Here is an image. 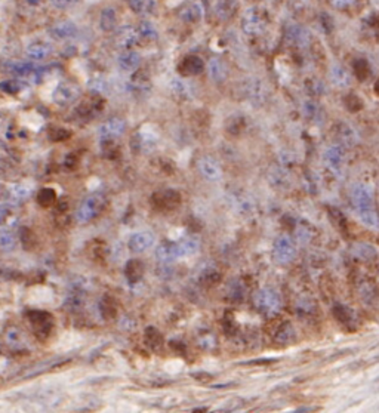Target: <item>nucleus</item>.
Segmentation results:
<instances>
[{
	"mask_svg": "<svg viewBox=\"0 0 379 413\" xmlns=\"http://www.w3.org/2000/svg\"><path fill=\"white\" fill-rule=\"evenodd\" d=\"M203 15H205V9L200 1H193L190 4H187L179 13L181 19L185 22H190V24L199 22L203 18Z\"/></svg>",
	"mask_w": 379,
	"mask_h": 413,
	"instance_id": "nucleus-19",
	"label": "nucleus"
},
{
	"mask_svg": "<svg viewBox=\"0 0 379 413\" xmlns=\"http://www.w3.org/2000/svg\"><path fill=\"white\" fill-rule=\"evenodd\" d=\"M30 6H37L40 3V0H25Z\"/></svg>",
	"mask_w": 379,
	"mask_h": 413,
	"instance_id": "nucleus-41",
	"label": "nucleus"
},
{
	"mask_svg": "<svg viewBox=\"0 0 379 413\" xmlns=\"http://www.w3.org/2000/svg\"><path fill=\"white\" fill-rule=\"evenodd\" d=\"M286 40L294 46H305L308 43V33L296 24H291L286 28Z\"/></svg>",
	"mask_w": 379,
	"mask_h": 413,
	"instance_id": "nucleus-17",
	"label": "nucleus"
},
{
	"mask_svg": "<svg viewBox=\"0 0 379 413\" xmlns=\"http://www.w3.org/2000/svg\"><path fill=\"white\" fill-rule=\"evenodd\" d=\"M353 253L357 256V258H360V259H363V261H372V259H375L377 258V249L375 248H372L371 245H366V243H359V245H356L354 248H353Z\"/></svg>",
	"mask_w": 379,
	"mask_h": 413,
	"instance_id": "nucleus-28",
	"label": "nucleus"
},
{
	"mask_svg": "<svg viewBox=\"0 0 379 413\" xmlns=\"http://www.w3.org/2000/svg\"><path fill=\"white\" fill-rule=\"evenodd\" d=\"M359 215H360V221H362L368 228L379 230V215L377 213V210H375L374 207L359 210Z\"/></svg>",
	"mask_w": 379,
	"mask_h": 413,
	"instance_id": "nucleus-27",
	"label": "nucleus"
},
{
	"mask_svg": "<svg viewBox=\"0 0 379 413\" xmlns=\"http://www.w3.org/2000/svg\"><path fill=\"white\" fill-rule=\"evenodd\" d=\"M101 205V197L99 196H90L87 197L83 205L80 206L79 212H77V219L80 222H87L96 212H98V207Z\"/></svg>",
	"mask_w": 379,
	"mask_h": 413,
	"instance_id": "nucleus-16",
	"label": "nucleus"
},
{
	"mask_svg": "<svg viewBox=\"0 0 379 413\" xmlns=\"http://www.w3.org/2000/svg\"><path fill=\"white\" fill-rule=\"evenodd\" d=\"M10 71H13L15 74L21 76V77H31L36 71V65H33L31 62H24V61H13V62H9V67H7Z\"/></svg>",
	"mask_w": 379,
	"mask_h": 413,
	"instance_id": "nucleus-26",
	"label": "nucleus"
},
{
	"mask_svg": "<svg viewBox=\"0 0 379 413\" xmlns=\"http://www.w3.org/2000/svg\"><path fill=\"white\" fill-rule=\"evenodd\" d=\"M117 64L123 71L132 73V71L138 70V67L141 65V55L135 50L127 49V50H125L119 55Z\"/></svg>",
	"mask_w": 379,
	"mask_h": 413,
	"instance_id": "nucleus-15",
	"label": "nucleus"
},
{
	"mask_svg": "<svg viewBox=\"0 0 379 413\" xmlns=\"http://www.w3.org/2000/svg\"><path fill=\"white\" fill-rule=\"evenodd\" d=\"M253 305L264 316H274L282 308V299L277 292L271 289H261L253 296Z\"/></svg>",
	"mask_w": 379,
	"mask_h": 413,
	"instance_id": "nucleus-1",
	"label": "nucleus"
},
{
	"mask_svg": "<svg viewBox=\"0 0 379 413\" xmlns=\"http://www.w3.org/2000/svg\"><path fill=\"white\" fill-rule=\"evenodd\" d=\"M27 56L34 61H42L53 52V46L47 41H33L25 49Z\"/></svg>",
	"mask_w": 379,
	"mask_h": 413,
	"instance_id": "nucleus-14",
	"label": "nucleus"
},
{
	"mask_svg": "<svg viewBox=\"0 0 379 413\" xmlns=\"http://www.w3.org/2000/svg\"><path fill=\"white\" fill-rule=\"evenodd\" d=\"M129 7L138 15H153L157 9L156 0H127Z\"/></svg>",
	"mask_w": 379,
	"mask_h": 413,
	"instance_id": "nucleus-24",
	"label": "nucleus"
},
{
	"mask_svg": "<svg viewBox=\"0 0 379 413\" xmlns=\"http://www.w3.org/2000/svg\"><path fill=\"white\" fill-rule=\"evenodd\" d=\"M331 80L337 87H348L351 84V76L341 64H334L331 68Z\"/></svg>",
	"mask_w": 379,
	"mask_h": 413,
	"instance_id": "nucleus-20",
	"label": "nucleus"
},
{
	"mask_svg": "<svg viewBox=\"0 0 379 413\" xmlns=\"http://www.w3.org/2000/svg\"><path fill=\"white\" fill-rule=\"evenodd\" d=\"M156 255L163 262H172L178 258H182L179 243H165V245L157 248Z\"/></svg>",
	"mask_w": 379,
	"mask_h": 413,
	"instance_id": "nucleus-18",
	"label": "nucleus"
},
{
	"mask_svg": "<svg viewBox=\"0 0 379 413\" xmlns=\"http://www.w3.org/2000/svg\"><path fill=\"white\" fill-rule=\"evenodd\" d=\"M199 169L202 172V175L209 179V181H218L222 175V169L218 165L216 160L211 159V157H203L199 162Z\"/></svg>",
	"mask_w": 379,
	"mask_h": 413,
	"instance_id": "nucleus-13",
	"label": "nucleus"
},
{
	"mask_svg": "<svg viewBox=\"0 0 379 413\" xmlns=\"http://www.w3.org/2000/svg\"><path fill=\"white\" fill-rule=\"evenodd\" d=\"M99 25L102 31H114L117 28V12L114 7L108 6L102 9L99 16Z\"/></svg>",
	"mask_w": 379,
	"mask_h": 413,
	"instance_id": "nucleus-23",
	"label": "nucleus"
},
{
	"mask_svg": "<svg viewBox=\"0 0 379 413\" xmlns=\"http://www.w3.org/2000/svg\"><path fill=\"white\" fill-rule=\"evenodd\" d=\"M267 27V18L258 6H251L245 10L242 18V28L249 36L261 34Z\"/></svg>",
	"mask_w": 379,
	"mask_h": 413,
	"instance_id": "nucleus-2",
	"label": "nucleus"
},
{
	"mask_svg": "<svg viewBox=\"0 0 379 413\" xmlns=\"http://www.w3.org/2000/svg\"><path fill=\"white\" fill-rule=\"evenodd\" d=\"M332 1H334V4H335L337 7H345V6L351 4L354 0H332Z\"/></svg>",
	"mask_w": 379,
	"mask_h": 413,
	"instance_id": "nucleus-39",
	"label": "nucleus"
},
{
	"mask_svg": "<svg viewBox=\"0 0 379 413\" xmlns=\"http://www.w3.org/2000/svg\"><path fill=\"white\" fill-rule=\"evenodd\" d=\"M341 139H342L344 144L353 145V144L357 141V133H356V130H354L351 126L345 124V126H342V129H341Z\"/></svg>",
	"mask_w": 379,
	"mask_h": 413,
	"instance_id": "nucleus-35",
	"label": "nucleus"
},
{
	"mask_svg": "<svg viewBox=\"0 0 379 413\" xmlns=\"http://www.w3.org/2000/svg\"><path fill=\"white\" fill-rule=\"evenodd\" d=\"M203 67H205V64L199 56H187L181 62L179 71L184 76H196L203 71Z\"/></svg>",
	"mask_w": 379,
	"mask_h": 413,
	"instance_id": "nucleus-21",
	"label": "nucleus"
},
{
	"mask_svg": "<svg viewBox=\"0 0 379 413\" xmlns=\"http://www.w3.org/2000/svg\"><path fill=\"white\" fill-rule=\"evenodd\" d=\"M0 248L3 250H10L15 248V237L10 233H0Z\"/></svg>",
	"mask_w": 379,
	"mask_h": 413,
	"instance_id": "nucleus-36",
	"label": "nucleus"
},
{
	"mask_svg": "<svg viewBox=\"0 0 379 413\" xmlns=\"http://www.w3.org/2000/svg\"><path fill=\"white\" fill-rule=\"evenodd\" d=\"M208 71H209L211 79H212L213 82H216V83H222V82H225L227 77H228V67H227V64H225L221 58H218V56H213V58L209 59V62H208Z\"/></svg>",
	"mask_w": 379,
	"mask_h": 413,
	"instance_id": "nucleus-12",
	"label": "nucleus"
},
{
	"mask_svg": "<svg viewBox=\"0 0 379 413\" xmlns=\"http://www.w3.org/2000/svg\"><path fill=\"white\" fill-rule=\"evenodd\" d=\"M179 248H181L182 256H190V255H193L199 250V242L194 240V239H187V240H182L179 243Z\"/></svg>",
	"mask_w": 379,
	"mask_h": 413,
	"instance_id": "nucleus-34",
	"label": "nucleus"
},
{
	"mask_svg": "<svg viewBox=\"0 0 379 413\" xmlns=\"http://www.w3.org/2000/svg\"><path fill=\"white\" fill-rule=\"evenodd\" d=\"M9 191H10V196L15 199V200H24L30 196V188L24 184H15V185H10L9 187Z\"/></svg>",
	"mask_w": 379,
	"mask_h": 413,
	"instance_id": "nucleus-33",
	"label": "nucleus"
},
{
	"mask_svg": "<svg viewBox=\"0 0 379 413\" xmlns=\"http://www.w3.org/2000/svg\"><path fill=\"white\" fill-rule=\"evenodd\" d=\"M156 242V237L153 233L150 231H141V233H136L130 237L129 240V248L132 252L135 253H141V252H145L148 250Z\"/></svg>",
	"mask_w": 379,
	"mask_h": 413,
	"instance_id": "nucleus-10",
	"label": "nucleus"
},
{
	"mask_svg": "<svg viewBox=\"0 0 379 413\" xmlns=\"http://www.w3.org/2000/svg\"><path fill=\"white\" fill-rule=\"evenodd\" d=\"M294 338H295V330L291 323H285L276 335V341L280 344H289L291 341H294Z\"/></svg>",
	"mask_w": 379,
	"mask_h": 413,
	"instance_id": "nucleus-30",
	"label": "nucleus"
},
{
	"mask_svg": "<svg viewBox=\"0 0 379 413\" xmlns=\"http://www.w3.org/2000/svg\"><path fill=\"white\" fill-rule=\"evenodd\" d=\"M6 216V205L0 206V222L3 221V218Z\"/></svg>",
	"mask_w": 379,
	"mask_h": 413,
	"instance_id": "nucleus-40",
	"label": "nucleus"
},
{
	"mask_svg": "<svg viewBox=\"0 0 379 413\" xmlns=\"http://www.w3.org/2000/svg\"><path fill=\"white\" fill-rule=\"evenodd\" d=\"M237 4H239V0H215L213 10H215L218 18L228 19L236 12Z\"/></svg>",
	"mask_w": 379,
	"mask_h": 413,
	"instance_id": "nucleus-22",
	"label": "nucleus"
},
{
	"mask_svg": "<svg viewBox=\"0 0 379 413\" xmlns=\"http://www.w3.org/2000/svg\"><path fill=\"white\" fill-rule=\"evenodd\" d=\"M79 95H80V89L77 84L70 82H62L55 87L52 98L59 105H70L79 98Z\"/></svg>",
	"mask_w": 379,
	"mask_h": 413,
	"instance_id": "nucleus-4",
	"label": "nucleus"
},
{
	"mask_svg": "<svg viewBox=\"0 0 379 413\" xmlns=\"http://www.w3.org/2000/svg\"><path fill=\"white\" fill-rule=\"evenodd\" d=\"M325 163L329 169H332L335 173H341L345 165V151L341 145H332L329 147L323 154Z\"/></svg>",
	"mask_w": 379,
	"mask_h": 413,
	"instance_id": "nucleus-7",
	"label": "nucleus"
},
{
	"mask_svg": "<svg viewBox=\"0 0 379 413\" xmlns=\"http://www.w3.org/2000/svg\"><path fill=\"white\" fill-rule=\"evenodd\" d=\"M138 34H139V37L147 39V40H154L159 36L157 28L151 21H141L138 25Z\"/></svg>",
	"mask_w": 379,
	"mask_h": 413,
	"instance_id": "nucleus-29",
	"label": "nucleus"
},
{
	"mask_svg": "<svg viewBox=\"0 0 379 413\" xmlns=\"http://www.w3.org/2000/svg\"><path fill=\"white\" fill-rule=\"evenodd\" d=\"M125 130H126L125 120L119 119V117H113L101 126L99 135H101L102 139H114V138L122 136L125 133Z\"/></svg>",
	"mask_w": 379,
	"mask_h": 413,
	"instance_id": "nucleus-9",
	"label": "nucleus"
},
{
	"mask_svg": "<svg viewBox=\"0 0 379 413\" xmlns=\"http://www.w3.org/2000/svg\"><path fill=\"white\" fill-rule=\"evenodd\" d=\"M182 368V365L178 362V360H175V362H170V363H168L166 366H165V369L168 371V372H170V373H175L176 371H179Z\"/></svg>",
	"mask_w": 379,
	"mask_h": 413,
	"instance_id": "nucleus-38",
	"label": "nucleus"
},
{
	"mask_svg": "<svg viewBox=\"0 0 379 413\" xmlns=\"http://www.w3.org/2000/svg\"><path fill=\"white\" fill-rule=\"evenodd\" d=\"M273 255L276 262L279 264H291L296 258V246L289 236H280L273 249Z\"/></svg>",
	"mask_w": 379,
	"mask_h": 413,
	"instance_id": "nucleus-3",
	"label": "nucleus"
},
{
	"mask_svg": "<svg viewBox=\"0 0 379 413\" xmlns=\"http://www.w3.org/2000/svg\"><path fill=\"white\" fill-rule=\"evenodd\" d=\"M24 87H25V84L21 80H18V79H7V80H3L0 83V89L3 92H6V93H10V95L21 92Z\"/></svg>",
	"mask_w": 379,
	"mask_h": 413,
	"instance_id": "nucleus-31",
	"label": "nucleus"
},
{
	"mask_svg": "<svg viewBox=\"0 0 379 413\" xmlns=\"http://www.w3.org/2000/svg\"><path fill=\"white\" fill-rule=\"evenodd\" d=\"M47 33L55 40H70L77 36L79 28L73 21H58L49 27Z\"/></svg>",
	"mask_w": 379,
	"mask_h": 413,
	"instance_id": "nucleus-6",
	"label": "nucleus"
},
{
	"mask_svg": "<svg viewBox=\"0 0 379 413\" xmlns=\"http://www.w3.org/2000/svg\"><path fill=\"white\" fill-rule=\"evenodd\" d=\"M52 298H53V293L46 286H36V288H31L30 292H28V301L30 302L44 304V302H50Z\"/></svg>",
	"mask_w": 379,
	"mask_h": 413,
	"instance_id": "nucleus-25",
	"label": "nucleus"
},
{
	"mask_svg": "<svg viewBox=\"0 0 379 413\" xmlns=\"http://www.w3.org/2000/svg\"><path fill=\"white\" fill-rule=\"evenodd\" d=\"M170 89L175 95H178L179 98H187L190 95V89H188V84L179 79V77H175L172 82H170Z\"/></svg>",
	"mask_w": 379,
	"mask_h": 413,
	"instance_id": "nucleus-32",
	"label": "nucleus"
},
{
	"mask_svg": "<svg viewBox=\"0 0 379 413\" xmlns=\"http://www.w3.org/2000/svg\"><path fill=\"white\" fill-rule=\"evenodd\" d=\"M139 40V34L138 30L133 28L132 25H123L116 28V34H114V41L119 47L127 50L130 47H133Z\"/></svg>",
	"mask_w": 379,
	"mask_h": 413,
	"instance_id": "nucleus-5",
	"label": "nucleus"
},
{
	"mask_svg": "<svg viewBox=\"0 0 379 413\" xmlns=\"http://www.w3.org/2000/svg\"><path fill=\"white\" fill-rule=\"evenodd\" d=\"M52 4L58 9H67L70 6H73L74 3H77L79 0H50Z\"/></svg>",
	"mask_w": 379,
	"mask_h": 413,
	"instance_id": "nucleus-37",
	"label": "nucleus"
},
{
	"mask_svg": "<svg viewBox=\"0 0 379 413\" xmlns=\"http://www.w3.org/2000/svg\"><path fill=\"white\" fill-rule=\"evenodd\" d=\"M245 93L252 104H262L265 99V86L259 79H249L245 83Z\"/></svg>",
	"mask_w": 379,
	"mask_h": 413,
	"instance_id": "nucleus-11",
	"label": "nucleus"
},
{
	"mask_svg": "<svg viewBox=\"0 0 379 413\" xmlns=\"http://www.w3.org/2000/svg\"><path fill=\"white\" fill-rule=\"evenodd\" d=\"M353 202L357 210L374 207V191L366 184H357L353 188Z\"/></svg>",
	"mask_w": 379,
	"mask_h": 413,
	"instance_id": "nucleus-8",
	"label": "nucleus"
}]
</instances>
